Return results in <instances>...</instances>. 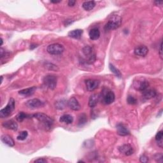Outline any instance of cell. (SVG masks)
<instances>
[{
    "label": "cell",
    "instance_id": "cell-1",
    "mask_svg": "<svg viewBox=\"0 0 163 163\" xmlns=\"http://www.w3.org/2000/svg\"><path fill=\"white\" fill-rule=\"evenodd\" d=\"M33 117L35 118L39 122H40L43 127L47 130H49L51 129L54 124V120L51 117L48 116L47 115L43 113H37L32 115Z\"/></svg>",
    "mask_w": 163,
    "mask_h": 163
},
{
    "label": "cell",
    "instance_id": "cell-2",
    "mask_svg": "<svg viewBox=\"0 0 163 163\" xmlns=\"http://www.w3.org/2000/svg\"><path fill=\"white\" fill-rule=\"evenodd\" d=\"M122 22V18L120 16L114 15H111L109 20L107 22L104 27V29L106 31L114 30L119 27Z\"/></svg>",
    "mask_w": 163,
    "mask_h": 163
},
{
    "label": "cell",
    "instance_id": "cell-3",
    "mask_svg": "<svg viewBox=\"0 0 163 163\" xmlns=\"http://www.w3.org/2000/svg\"><path fill=\"white\" fill-rule=\"evenodd\" d=\"M15 100L13 98H10L7 105L3 109L0 110V117L1 118H6L12 114L15 110Z\"/></svg>",
    "mask_w": 163,
    "mask_h": 163
},
{
    "label": "cell",
    "instance_id": "cell-4",
    "mask_svg": "<svg viewBox=\"0 0 163 163\" xmlns=\"http://www.w3.org/2000/svg\"><path fill=\"white\" fill-rule=\"evenodd\" d=\"M58 78L54 75H47L43 78V83L50 89H54L57 86Z\"/></svg>",
    "mask_w": 163,
    "mask_h": 163
},
{
    "label": "cell",
    "instance_id": "cell-5",
    "mask_svg": "<svg viewBox=\"0 0 163 163\" xmlns=\"http://www.w3.org/2000/svg\"><path fill=\"white\" fill-rule=\"evenodd\" d=\"M64 50V47L59 43H52L47 47V51L50 55H61Z\"/></svg>",
    "mask_w": 163,
    "mask_h": 163
},
{
    "label": "cell",
    "instance_id": "cell-6",
    "mask_svg": "<svg viewBox=\"0 0 163 163\" xmlns=\"http://www.w3.org/2000/svg\"><path fill=\"white\" fill-rule=\"evenodd\" d=\"M82 52L84 55L87 58V62L89 64H92L96 61V54L92 47L90 46L84 47L82 49Z\"/></svg>",
    "mask_w": 163,
    "mask_h": 163
},
{
    "label": "cell",
    "instance_id": "cell-7",
    "mask_svg": "<svg viewBox=\"0 0 163 163\" xmlns=\"http://www.w3.org/2000/svg\"><path fill=\"white\" fill-rule=\"evenodd\" d=\"M115 99V96L113 91L106 89L103 92L102 102L105 105H110L114 102Z\"/></svg>",
    "mask_w": 163,
    "mask_h": 163
},
{
    "label": "cell",
    "instance_id": "cell-8",
    "mask_svg": "<svg viewBox=\"0 0 163 163\" xmlns=\"http://www.w3.org/2000/svg\"><path fill=\"white\" fill-rule=\"evenodd\" d=\"M134 87L138 91H144L145 90L149 88V83L147 80H146L145 78H139L136 81H134L133 83Z\"/></svg>",
    "mask_w": 163,
    "mask_h": 163
},
{
    "label": "cell",
    "instance_id": "cell-9",
    "mask_svg": "<svg viewBox=\"0 0 163 163\" xmlns=\"http://www.w3.org/2000/svg\"><path fill=\"white\" fill-rule=\"evenodd\" d=\"M26 106L29 108L35 109V108L42 107V106H44V103L43 102H42L41 100L35 98V99H31L28 100L26 103Z\"/></svg>",
    "mask_w": 163,
    "mask_h": 163
},
{
    "label": "cell",
    "instance_id": "cell-10",
    "mask_svg": "<svg viewBox=\"0 0 163 163\" xmlns=\"http://www.w3.org/2000/svg\"><path fill=\"white\" fill-rule=\"evenodd\" d=\"M119 150L121 153L125 155L129 156L134 154V149L130 144H124L119 148Z\"/></svg>",
    "mask_w": 163,
    "mask_h": 163
},
{
    "label": "cell",
    "instance_id": "cell-11",
    "mask_svg": "<svg viewBox=\"0 0 163 163\" xmlns=\"http://www.w3.org/2000/svg\"><path fill=\"white\" fill-rule=\"evenodd\" d=\"M100 84V82L98 80L94 79H87L86 80V86L87 91H93L96 89Z\"/></svg>",
    "mask_w": 163,
    "mask_h": 163
},
{
    "label": "cell",
    "instance_id": "cell-12",
    "mask_svg": "<svg viewBox=\"0 0 163 163\" xmlns=\"http://www.w3.org/2000/svg\"><path fill=\"white\" fill-rule=\"evenodd\" d=\"M68 105L70 109L74 111H78L81 108V106L78 101L74 97L71 98L68 100Z\"/></svg>",
    "mask_w": 163,
    "mask_h": 163
},
{
    "label": "cell",
    "instance_id": "cell-13",
    "mask_svg": "<svg viewBox=\"0 0 163 163\" xmlns=\"http://www.w3.org/2000/svg\"><path fill=\"white\" fill-rule=\"evenodd\" d=\"M116 127L117 134L120 136H124L130 134V131H129V129L127 128V127L122 124H118Z\"/></svg>",
    "mask_w": 163,
    "mask_h": 163
},
{
    "label": "cell",
    "instance_id": "cell-14",
    "mask_svg": "<svg viewBox=\"0 0 163 163\" xmlns=\"http://www.w3.org/2000/svg\"><path fill=\"white\" fill-rule=\"evenodd\" d=\"M134 52L136 55L141 56V57H145V56L147 55L149 52V49L145 45H139L135 48Z\"/></svg>",
    "mask_w": 163,
    "mask_h": 163
},
{
    "label": "cell",
    "instance_id": "cell-15",
    "mask_svg": "<svg viewBox=\"0 0 163 163\" xmlns=\"http://www.w3.org/2000/svg\"><path fill=\"white\" fill-rule=\"evenodd\" d=\"M2 126L6 129H10V130L17 131L18 129V124L14 120H9L3 123Z\"/></svg>",
    "mask_w": 163,
    "mask_h": 163
},
{
    "label": "cell",
    "instance_id": "cell-16",
    "mask_svg": "<svg viewBox=\"0 0 163 163\" xmlns=\"http://www.w3.org/2000/svg\"><path fill=\"white\" fill-rule=\"evenodd\" d=\"M100 95L98 94H93L89 98V106L91 108H94L96 106L100 99Z\"/></svg>",
    "mask_w": 163,
    "mask_h": 163
},
{
    "label": "cell",
    "instance_id": "cell-17",
    "mask_svg": "<svg viewBox=\"0 0 163 163\" xmlns=\"http://www.w3.org/2000/svg\"><path fill=\"white\" fill-rule=\"evenodd\" d=\"M143 96L147 99H150L152 98H154L157 95V92L154 89H147L145 90L144 91L142 92Z\"/></svg>",
    "mask_w": 163,
    "mask_h": 163
},
{
    "label": "cell",
    "instance_id": "cell-18",
    "mask_svg": "<svg viewBox=\"0 0 163 163\" xmlns=\"http://www.w3.org/2000/svg\"><path fill=\"white\" fill-rule=\"evenodd\" d=\"M1 140L4 144L9 146V147H14L15 145V142L13 138L10 136L7 135V134L2 135L1 137Z\"/></svg>",
    "mask_w": 163,
    "mask_h": 163
},
{
    "label": "cell",
    "instance_id": "cell-19",
    "mask_svg": "<svg viewBox=\"0 0 163 163\" xmlns=\"http://www.w3.org/2000/svg\"><path fill=\"white\" fill-rule=\"evenodd\" d=\"M89 36L91 40H96L100 37V31L98 28H92L89 33Z\"/></svg>",
    "mask_w": 163,
    "mask_h": 163
},
{
    "label": "cell",
    "instance_id": "cell-20",
    "mask_svg": "<svg viewBox=\"0 0 163 163\" xmlns=\"http://www.w3.org/2000/svg\"><path fill=\"white\" fill-rule=\"evenodd\" d=\"M36 89V87H31L30 88L24 89L20 91L19 92V94L22 96H31L34 94Z\"/></svg>",
    "mask_w": 163,
    "mask_h": 163
},
{
    "label": "cell",
    "instance_id": "cell-21",
    "mask_svg": "<svg viewBox=\"0 0 163 163\" xmlns=\"http://www.w3.org/2000/svg\"><path fill=\"white\" fill-rule=\"evenodd\" d=\"M83 34V30L80 29H77L72 30L68 33V36L71 38L75 39H80Z\"/></svg>",
    "mask_w": 163,
    "mask_h": 163
},
{
    "label": "cell",
    "instance_id": "cell-22",
    "mask_svg": "<svg viewBox=\"0 0 163 163\" xmlns=\"http://www.w3.org/2000/svg\"><path fill=\"white\" fill-rule=\"evenodd\" d=\"M59 121L63 123H65L66 124H70L74 121V117H73L71 115L69 114H65L62 115L60 119H59Z\"/></svg>",
    "mask_w": 163,
    "mask_h": 163
},
{
    "label": "cell",
    "instance_id": "cell-23",
    "mask_svg": "<svg viewBox=\"0 0 163 163\" xmlns=\"http://www.w3.org/2000/svg\"><path fill=\"white\" fill-rule=\"evenodd\" d=\"M96 6V2L94 1L85 2L82 4L83 8L86 11L92 10Z\"/></svg>",
    "mask_w": 163,
    "mask_h": 163
},
{
    "label": "cell",
    "instance_id": "cell-24",
    "mask_svg": "<svg viewBox=\"0 0 163 163\" xmlns=\"http://www.w3.org/2000/svg\"><path fill=\"white\" fill-rule=\"evenodd\" d=\"M162 138H163V131H160L156 134L155 139V141L157 142V145L159 146L160 148L163 147V141H162Z\"/></svg>",
    "mask_w": 163,
    "mask_h": 163
},
{
    "label": "cell",
    "instance_id": "cell-25",
    "mask_svg": "<svg viewBox=\"0 0 163 163\" xmlns=\"http://www.w3.org/2000/svg\"><path fill=\"white\" fill-rule=\"evenodd\" d=\"M109 68H110V71L117 76V77L119 78H121L122 77V74H121V71L118 69H117L113 64H109Z\"/></svg>",
    "mask_w": 163,
    "mask_h": 163
},
{
    "label": "cell",
    "instance_id": "cell-26",
    "mask_svg": "<svg viewBox=\"0 0 163 163\" xmlns=\"http://www.w3.org/2000/svg\"><path fill=\"white\" fill-rule=\"evenodd\" d=\"M29 117H30V115H27L25 113H24V112L21 111V112H19V113L17 115L16 119L19 122H22L24 119H27V118Z\"/></svg>",
    "mask_w": 163,
    "mask_h": 163
},
{
    "label": "cell",
    "instance_id": "cell-27",
    "mask_svg": "<svg viewBox=\"0 0 163 163\" xmlns=\"http://www.w3.org/2000/svg\"><path fill=\"white\" fill-rule=\"evenodd\" d=\"M87 121V117L85 114H82L79 117V119H78V126H82L84 124H86V122Z\"/></svg>",
    "mask_w": 163,
    "mask_h": 163
},
{
    "label": "cell",
    "instance_id": "cell-28",
    "mask_svg": "<svg viewBox=\"0 0 163 163\" xmlns=\"http://www.w3.org/2000/svg\"><path fill=\"white\" fill-rule=\"evenodd\" d=\"M27 136H28V133L26 131H24L19 133L17 137V139L18 140H20V141H23V140L26 139Z\"/></svg>",
    "mask_w": 163,
    "mask_h": 163
},
{
    "label": "cell",
    "instance_id": "cell-29",
    "mask_svg": "<svg viewBox=\"0 0 163 163\" xmlns=\"http://www.w3.org/2000/svg\"><path fill=\"white\" fill-rule=\"evenodd\" d=\"M127 102L129 105H135L137 103V99L133 96L129 95L127 98Z\"/></svg>",
    "mask_w": 163,
    "mask_h": 163
},
{
    "label": "cell",
    "instance_id": "cell-30",
    "mask_svg": "<svg viewBox=\"0 0 163 163\" xmlns=\"http://www.w3.org/2000/svg\"><path fill=\"white\" fill-rule=\"evenodd\" d=\"M154 159L158 162L162 163L163 161V157H162V153H157L154 155Z\"/></svg>",
    "mask_w": 163,
    "mask_h": 163
},
{
    "label": "cell",
    "instance_id": "cell-31",
    "mask_svg": "<svg viewBox=\"0 0 163 163\" xmlns=\"http://www.w3.org/2000/svg\"><path fill=\"white\" fill-rule=\"evenodd\" d=\"M139 161L143 163H146L149 162V157L146 155H142L139 157Z\"/></svg>",
    "mask_w": 163,
    "mask_h": 163
},
{
    "label": "cell",
    "instance_id": "cell-32",
    "mask_svg": "<svg viewBox=\"0 0 163 163\" xmlns=\"http://www.w3.org/2000/svg\"><path fill=\"white\" fill-rule=\"evenodd\" d=\"M34 162H38V163H44V162H47V161L46 159H43V158H39L38 159H36Z\"/></svg>",
    "mask_w": 163,
    "mask_h": 163
},
{
    "label": "cell",
    "instance_id": "cell-33",
    "mask_svg": "<svg viewBox=\"0 0 163 163\" xmlns=\"http://www.w3.org/2000/svg\"><path fill=\"white\" fill-rule=\"evenodd\" d=\"M0 55H1V58L2 59L4 56L6 55V52L5 51V50L3 49V48H1V49H0Z\"/></svg>",
    "mask_w": 163,
    "mask_h": 163
},
{
    "label": "cell",
    "instance_id": "cell-34",
    "mask_svg": "<svg viewBox=\"0 0 163 163\" xmlns=\"http://www.w3.org/2000/svg\"><path fill=\"white\" fill-rule=\"evenodd\" d=\"M162 42H161V45H160V47H159V55H160L161 59H162V55H163L162 50Z\"/></svg>",
    "mask_w": 163,
    "mask_h": 163
},
{
    "label": "cell",
    "instance_id": "cell-35",
    "mask_svg": "<svg viewBox=\"0 0 163 163\" xmlns=\"http://www.w3.org/2000/svg\"><path fill=\"white\" fill-rule=\"evenodd\" d=\"M76 3V1H74V0H70V1L68 2V6L69 7H74V5H75Z\"/></svg>",
    "mask_w": 163,
    "mask_h": 163
},
{
    "label": "cell",
    "instance_id": "cell-36",
    "mask_svg": "<svg viewBox=\"0 0 163 163\" xmlns=\"http://www.w3.org/2000/svg\"><path fill=\"white\" fill-rule=\"evenodd\" d=\"M154 3L156 5H161L163 3V2H159V1H155L154 2Z\"/></svg>",
    "mask_w": 163,
    "mask_h": 163
},
{
    "label": "cell",
    "instance_id": "cell-37",
    "mask_svg": "<svg viewBox=\"0 0 163 163\" xmlns=\"http://www.w3.org/2000/svg\"><path fill=\"white\" fill-rule=\"evenodd\" d=\"M38 47V46H37V45H35V44L33 45V44H32V45H30V49L33 50V49L36 48V47Z\"/></svg>",
    "mask_w": 163,
    "mask_h": 163
},
{
    "label": "cell",
    "instance_id": "cell-38",
    "mask_svg": "<svg viewBox=\"0 0 163 163\" xmlns=\"http://www.w3.org/2000/svg\"><path fill=\"white\" fill-rule=\"evenodd\" d=\"M50 2H51L52 3H61V1H50Z\"/></svg>",
    "mask_w": 163,
    "mask_h": 163
},
{
    "label": "cell",
    "instance_id": "cell-39",
    "mask_svg": "<svg viewBox=\"0 0 163 163\" xmlns=\"http://www.w3.org/2000/svg\"><path fill=\"white\" fill-rule=\"evenodd\" d=\"M3 38H1V45H1V46H2V45H3Z\"/></svg>",
    "mask_w": 163,
    "mask_h": 163
},
{
    "label": "cell",
    "instance_id": "cell-40",
    "mask_svg": "<svg viewBox=\"0 0 163 163\" xmlns=\"http://www.w3.org/2000/svg\"><path fill=\"white\" fill-rule=\"evenodd\" d=\"M1 78H2V80H1V83H2L3 82V77H1Z\"/></svg>",
    "mask_w": 163,
    "mask_h": 163
}]
</instances>
